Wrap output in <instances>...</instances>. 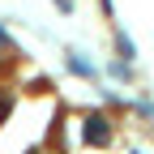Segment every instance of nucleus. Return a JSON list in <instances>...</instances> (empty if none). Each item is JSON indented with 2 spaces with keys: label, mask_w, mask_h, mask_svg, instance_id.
I'll list each match as a JSON object with an SVG mask.
<instances>
[{
  "label": "nucleus",
  "mask_w": 154,
  "mask_h": 154,
  "mask_svg": "<svg viewBox=\"0 0 154 154\" xmlns=\"http://www.w3.org/2000/svg\"><path fill=\"white\" fill-rule=\"evenodd\" d=\"M86 141H90V146H107V141H111V124L103 120L99 111L86 116Z\"/></svg>",
  "instance_id": "obj_1"
},
{
  "label": "nucleus",
  "mask_w": 154,
  "mask_h": 154,
  "mask_svg": "<svg viewBox=\"0 0 154 154\" xmlns=\"http://www.w3.org/2000/svg\"><path fill=\"white\" fill-rule=\"evenodd\" d=\"M69 69H73L77 77H94V64H86V60H82V56H77V51L69 56Z\"/></svg>",
  "instance_id": "obj_2"
},
{
  "label": "nucleus",
  "mask_w": 154,
  "mask_h": 154,
  "mask_svg": "<svg viewBox=\"0 0 154 154\" xmlns=\"http://www.w3.org/2000/svg\"><path fill=\"white\" fill-rule=\"evenodd\" d=\"M56 5H60V13H69V9H73V0H56Z\"/></svg>",
  "instance_id": "obj_3"
},
{
  "label": "nucleus",
  "mask_w": 154,
  "mask_h": 154,
  "mask_svg": "<svg viewBox=\"0 0 154 154\" xmlns=\"http://www.w3.org/2000/svg\"><path fill=\"white\" fill-rule=\"evenodd\" d=\"M5 38H9V34H5V30H0V43H5Z\"/></svg>",
  "instance_id": "obj_4"
},
{
  "label": "nucleus",
  "mask_w": 154,
  "mask_h": 154,
  "mask_svg": "<svg viewBox=\"0 0 154 154\" xmlns=\"http://www.w3.org/2000/svg\"><path fill=\"white\" fill-rule=\"evenodd\" d=\"M30 154H38V150H30Z\"/></svg>",
  "instance_id": "obj_5"
}]
</instances>
